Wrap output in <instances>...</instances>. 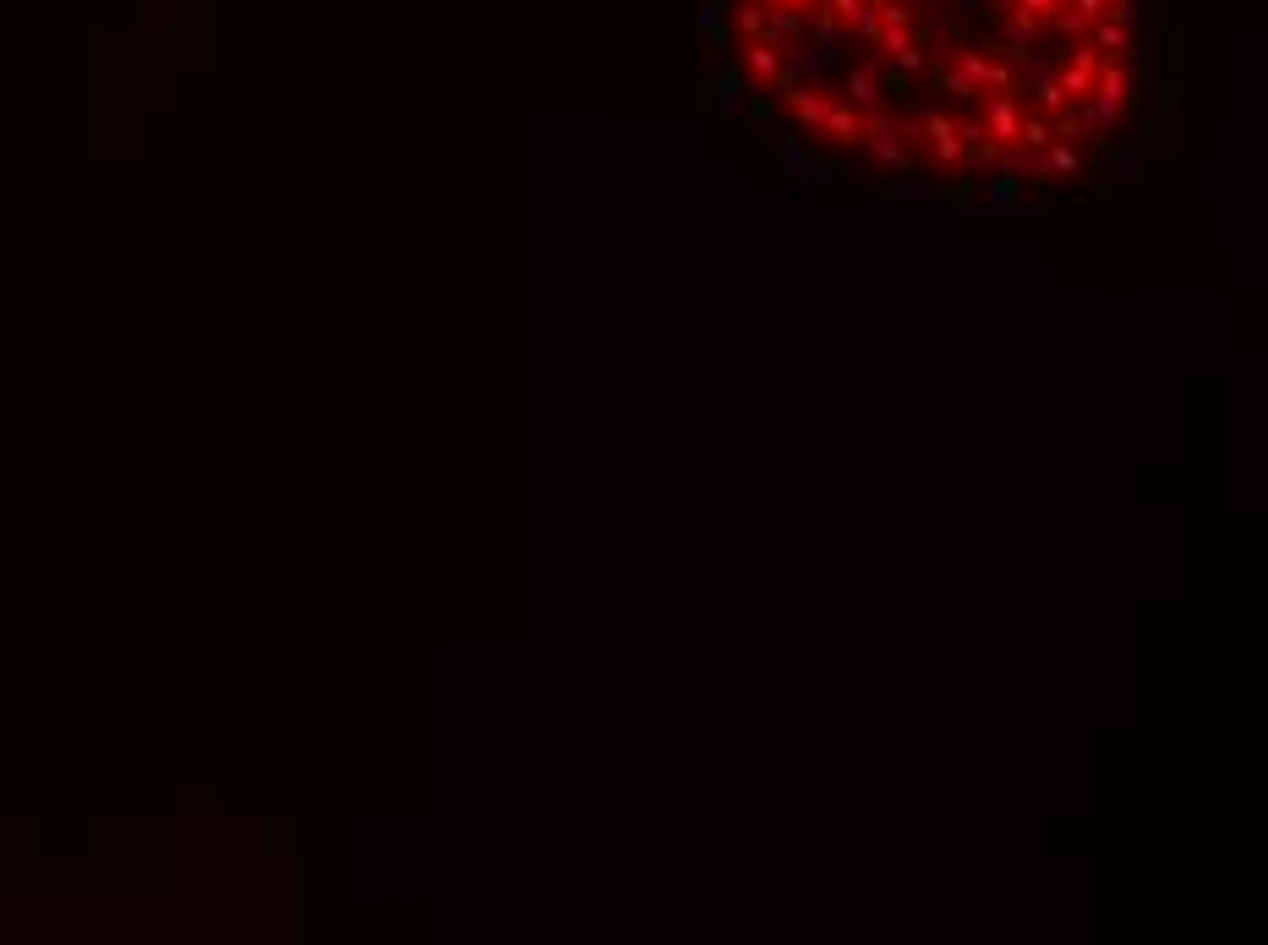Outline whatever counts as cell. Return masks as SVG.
I'll list each match as a JSON object with an SVG mask.
<instances>
[{
  "label": "cell",
  "instance_id": "obj_4",
  "mask_svg": "<svg viewBox=\"0 0 1268 945\" xmlns=\"http://www.w3.org/2000/svg\"><path fill=\"white\" fill-rule=\"evenodd\" d=\"M831 105H836V99H825L820 88H798V94H793V116H798L804 126H820Z\"/></svg>",
  "mask_w": 1268,
  "mask_h": 945
},
{
  "label": "cell",
  "instance_id": "obj_5",
  "mask_svg": "<svg viewBox=\"0 0 1268 945\" xmlns=\"http://www.w3.org/2000/svg\"><path fill=\"white\" fill-rule=\"evenodd\" d=\"M1094 45H1099V50H1115V56H1126L1132 34H1126V23H1099V28H1094Z\"/></svg>",
  "mask_w": 1268,
  "mask_h": 945
},
{
  "label": "cell",
  "instance_id": "obj_3",
  "mask_svg": "<svg viewBox=\"0 0 1268 945\" xmlns=\"http://www.w3.org/2000/svg\"><path fill=\"white\" fill-rule=\"evenodd\" d=\"M1099 66H1104V61H1099L1094 50H1083L1077 61H1066V72H1061V94H1066V99H1088V88H1094Z\"/></svg>",
  "mask_w": 1268,
  "mask_h": 945
},
{
  "label": "cell",
  "instance_id": "obj_6",
  "mask_svg": "<svg viewBox=\"0 0 1268 945\" xmlns=\"http://www.w3.org/2000/svg\"><path fill=\"white\" fill-rule=\"evenodd\" d=\"M1050 170H1077V154H1072V148H1055V154H1050Z\"/></svg>",
  "mask_w": 1268,
  "mask_h": 945
},
{
  "label": "cell",
  "instance_id": "obj_1",
  "mask_svg": "<svg viewBox=\"0 0 1268 945\" xmlns=\"http://www.w3.org/2000/svg\"><path fill=\"white\" fill-rule=\"evenodd\" d=\"M1088 94L1099 99L1094 110H1099V121L1110 126V121H1121V116H1126V105H1132V77H1126L1121 66H1099V77H1094V88H1088Z\"/></svg>",
  "mask_w": 1268,
  "mask_h": 945
},
{
  "label": "cell",
  "instance_id": "obj_2",
  "mask_svg": "<svg viewBox=\"0 0 1268 945\" xmlns=\"http://www.w3.org/2000/svg\"><path fill=\"white\" fill-rule=\"evenodd\" d=\"M925 137H930V154H935L941 165H957V159L968 154V137H963L957 121H946V116H930V121H925Z\"/></svg>",
  "mask_w": 1268,
  "mask_h": 945
}]
</instances>
